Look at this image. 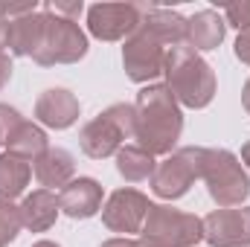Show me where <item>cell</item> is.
<instances>
[{
	"mask_svg": "<svg viewBox=\"0 0 250 247\" xmlns=\"http://www.w3.org/2000/svg\"><path fill=\"white\" fill-rule=\"evenodd\" d=\"M134 108H137V125H134L137 145L146 148L151 157L172 154L184 131V114L172 90L166 84H148L137 93Z\"/></svg>",
	"mask_w": 250,
	"mask_h": 247,
	"instance_id": "obj_1",
	"label": "cell"
},
{
	"mask_svg": "<svg viewBox=\"0 0 250 247\" xmlns=\"http://www.w3.org/2000/svg\"><path fill=\"white\" fill-rule=\"evenodd\" d=\"M166 87L178 99V105H187L192 111L207 108L215 96V73L192 47L178 44L166 53Z\"/></svg>",
	"mask_w": 250,
	"mask_h": 247,
	"instance_id": "obj_2",
	"label": "cell"
},
{
	"mask_svg": "<svg viewBox=\"0 0 250 247\" xmlns=\"http://www.w3.org/2000/svg\"><path fill=\"white\" fill-rule=\"evenodd\" d=\"M134 125H137V108L128 102H117L82 128L79 145L93 160L111 157L123 148L125 140L134 137Z\"/></svg>",
	"mask_w": 250,
	"mask_h": 247,
	"instance_id": "obj_3",
	"label": "cell"
},
{
	"mask_svg": "<svg viewBox=\"0 0 250 247\" xmlns=\"http://www.w3.org/2000/svg\"><path fill=\"white\" fill-rule=\"evenodd\" d=\"M140 239L154 247H195L204 239V221L184 209L151 204Z\"/></svg>",
	"mask_w": 250,
	"mask_h": 247,
	"instance_id": "obj_4",
	"label": "cell"
},
{
	"mask_svg": "<svg viewBox=\"0 0 250 247\" xmlns=\"http://www.w3.org/2000/svg\"><path fill=\"white\" fill-rule=\"evenodd\" d=\"M204 184L218 206H242L250 195V178L239 157L227 148H207L204 157Z\"/></svg>",
	"mask_w": 250,
	"mask_h": 247,
	"instance_id": "obj_5",
	"label": "cell"
},
{
	"mask_svg": "<svg viewBox=\"0 0 250 247\" xmlns=\"http://www.w3.org/2000/svg\"><path fill=\"white\" fill-rule=\"evenodd\" d=\"M172 47L140 18V26L125 38L123 47V67L128 73V79L137 82V84H146V82L157 79L166 67V53Z\"/></svg>",
	"mask_w": 250,
	"mask_h": 247,
	"instance_id": "obj_6",
	"label": "cell"
},
{
	"mask_svg": "<svg viewBox=\"0 0 250 247\" xmlns=\"http://www.w3.org/2000/svg\"><path fill=\"white\" fill-rule=\"evenodd\" d=\"M204 157H207V148H198V145H187V148L172 151L163 163H157V169L151 175L154 195L163 201L184 198L189 186L204 175Z\"/></svg>",
	"mask_w": 250,
	"mask_h": 247,
	"instance_id": "obj_7",
	"label": "cell"
},
{
	"mask_svg": "<svg viewBox=\"0 0 250 247\" xmlns=\"http://www.w3.org/2000/svg\"><path fill=\"white\" fill-rule=\"evenodd\" d=\"M47 15V29L41 38L38 53L32 56L35 64L41 67H53V64H76L79 59L87 56V35L79 29L76 21H67L59 15Z\"/></svg>",
	"mask_w": 250,
	"mask_h": 247,
	"instance_id": "obj_8",
	"label": "cell"
},
{
	"mask_svg": "<svg viewBox=\"0 0 250 247\" xmlns=\"http://www.w3.org/2000/svg\"><path fill=\"white\" fill-rule=\"evenodd\" d=\"M143 18L140 3H96L87 9V29L99 41H123Z\"/></svg>",
	"mask_w": 250,
	"mask_h": 247,
	"instance_id": "obj_9",
	"label": "cell"
},
{
	"mask_svg": "<svg viewBox=\"0 0 250 247\" xmlns=\"http://www.w3.org/2000/svg\"><path fill=\"white\" fill-rule=\"evenodd\" d=\"M151 201L137 192V189H117L105 206H102V224L111 233H123L125 239H131L134 233H143L146 215H148Z\"/></svg>",
	"mask_w": 250,
	"mask_h": 247,
	"instance_id": "obj_10",
	"label": "cell"
},
{
	"mask_svg": "<svg viewBox=\"0 0 250 247\" xmlns=\"http://www.w3.org/2000/svg\"><path fill=\"white\" fill-rule=\"evenodd\" d=\"M201 221L209 247H250V206H221Z\"/></svg>",
	"mask_w": 250,
	"mask_h": 247,
	"instance_id": "obj_11",
	"label": "cell"
},
{
	"mask_svg": "<svg viewBox=\"0 0 250 247\" xmlns=\"http://www.w3.org/2000/svg\"><path fill=\"white\" fill-rule=\"evenodd\" d=\"M59 206L73 221L93 218L102 209V186H99V181H93V178L70 181L64 189H59Z\"/></svg>",
	"mask_w": 250,
	"mask_h": 247,
	"instance_id": "obj_12",
	"label": "cell"
},
{
	"mask_svg": "<svg viewBox=\"0 0 250 247\" xmlns=\"http://www.w3.org/2000/svg\"><path fill=\"white\" fill-rule=\"evenodd\" d=\"M79 114H82V105L67 87H50L35 102V120L47 128H56V131L76 125Z\"/></svg>",
	"mask_w": 250,
	"mask_h": 247,
	"instance_id": "obj_13",
	"label": "cell"
},
{
	"mask_svg": "<svg viewBox=\"0 0 250 247\" xmlns=\"http://www.w3.org/2000/svg\"><path fill=\"white\" fill-rule=\"evenodd\" d=\"M59 195L53 189H35L21 201V218L29 233H47L59 218Z\"/></svg>",
	"mask_w": 250,
	"mask_h": 247,
	"instance_id": "obj_14",
	"label": "cell"
},
{
	"mask_svg": "<svg viewBox=\"0 0 250 247\" xmlns=\"http://www.w3.org/2000/svg\"><path fill=\"white\" fill-rule=\"evenodd\" d=\"M32 172H35V181L44 189H64L73 181L76 160L67 148H47L41 157L32 160Z\"/></svg>",
	"mask_w": 250,
	"mask_h": 247,
	"instance_id": "obj_15",
	"label": "cell"
},
{
	"mask_svg": "<svg viewBox=\"0 0 250 247\" xmlns=\"http://www.w3.org/2000/svg\"><path fill=\"white\" fill-rule=\"evenodd\" d=\"M47 29V15L44 12H29L15 21H9V53L12 56H35L41 47Z\"/></svg>",
	"mask_w": 250,
	"mask_h": 247,
	"instance_id": "obj_16",
	"label": "cell"
},
{
	"mask_svg": "<svg viewBox=\"0 0 250 247\" xmlns=\"http://www.w3.org/2000/svg\"><path fill=\"white\" fill-rule=\"evenodd\" d=\"M224 18L215 9H201L187 21V47H192L195 53L201 50H215L224 41Z\"/></svg>",
	"mask_w": 250,
	"mask_h": 247,
	"instance_id": "obj_17",
	"label": "cell"
},
{
	"mask_svg": "<svg viewBox=\"0 0 250 247\" xmlns=\"http://www.w3.org/2000/svg\"><path fill=\"white\" fill-rule=\"evenodd\" d=\"M29 178H32L29 160L12 151L0 154V201H15L18 195H23V189L29 186Z\"/></svg>",
	"mask_w": 250,
	"mask_h": 247,
	"instance_id": "obj_18",
	"label": "cell"
},
{
	"mask_svg": "<svg viewBox=\"0 0 250 247\" xmlns=\"http://www.w3.org/2000/svg\"><path fill=\"white\" fill-rule=\"evenodd\" d=\"M6 148L12 154L23 157V160H35V157H41L50 148V140H47V131L44 128H38L35 123H26L23 120V123L6 137Z\"/></svg>",
	"mask_w": 250,
	"mask_h": 247,
	"instance_id": "obj_19",
	"label": "cell"
},
{
	"mask_svg": "<svg viewBox=\"0 0 250 247\" xmlns=\"http://www.w3.org/2000/svg\"><path fill=\"white\" fill-rule=\"evenodd\" d=\"M154 169H157L154 157H151L146 148H140V145H123V148L117 151V172L123 175L128 184L151 181Z\"/></svg>",
	"mask_w": 250,
	"mask_h": 247,
	"instance_id": "obj_20",
	"label": "cell"
},
{
	"mask_svg": "<svg viewBox=\"0 0 250 247\" xmlns=\"http://www.w3.org/2000/svg\"><path fill=\"white\" fill-rule=\"evenodd\" d=\"M21 230H23L21 206H15L12 201H0V247H9Z\"/></svg>",
	"mask_w": 250,
	"mask_h": 247,
	"instance_id": "obj_21",
	"label": "cell"
},
{
	"mask_svg": "<svg viewBox=\"0 0 250 247\" xmlns=\"http://www.w3.org/2000/svg\"><path fill=\"white\" fill-rule=\"evenodd\" d=\"M224 18H227V23L236 26L239 32H248L250 29V0L227 3V6H224Z\"/></svg>",
	"mask_w": 250,
	"mask_h": 247,
	"instance_id": "obj_22",
	"label": "cell"
},
{
	"mask_svg": "<svg viewBox=\"0 0 250 247\" xmlns=\"http://www.w3.org/2000/svg\"><path fill=\"white\" fill-rule=\"evenodd\" d=\"M44 12L50 15H59V18H67V21H76L82 15V0H73V3H62V0H53L44 6Z\"/></svg>",
	"mask_w": 250,
	"mask_h": 247,
	"instance_id": "obj_23",
	"label": "cell"
},
{
	"mask_svg": "<svg viewBox=\"0 0 250 247\" xmlns=\"http://www.w3.org/2000/svg\"><path fill=\"white\" fill-rule=\"evenodd\" d=\"M21 123H23V117H21L12 105H0V134H3V137H9Z\"/></svg>",
	"mask_w": 250,
	"mask_h": 247,
	"instance_id": "obj_24",
	"label": "cell"
},
{
	"mask_svg": "<svg viewBox=\"0 0 250 247\" xmlns=\"http://www.w3.org/2000/svg\"><path fill=\"white\" fill-rule=\"evenodd\" d=\"M236 59L250 67V29L239 32V38H236Z\"/></svg>",
	"mask_w": 250,
	"mask_h": 247,
	"instance_id": "obj_25",
	"label": "cell"
},
{
	"mask_svg": "<svg viewBox=\"0 0 250 247\" xmlns=\"http://www.w3.org/2000/svg\"><path fill=\"white\" fill-rule=\"evenodd\" d=\"M9 79H12V56L6 50H0V90L9 84Z\"/></svg>",
	"mask_w": 250,
	"mask_h": 247,
	"instance_id": "obj_26",
	"label": "cell"
},
{
	"mask_svg": "<svg viewBox=\"0 0 250 247\" xmlns=\"http://www.w3.org/2000/svg\"><path fill=\"white\" fill-rule=\"evenodd\" d=\"M99 247H154V245H148L146 239H125V236H120V239H108Z\"/></svg>",
	"mask_w": 250,
	"mask_h": 247,
	"instance_id": "obj_27",
	"label": "cell"
},
{
	"mask_svg": "<svg viewBox=\"0 0 250 247\" xmlns=\"http://www.w3.org/2000/svg\"><path fill=\"white\" fill-rule=\"evenodd\" d=\"M9 44V18L3 15V3H0V50Z\"/></svg>",
	"mask_w": 250,
	"mask_h": 247,
	"instance_id": "obj_28",
	"label": "cell"
},
{
	"mask_svg": "<svg viewBox=\"0 0 250 247\" xmlns=\"http://www.w3.org/2000/svg\"><path fill=\"white\" fill-rule=\"evenodd\" d=\"M242 105H245V111L250 114V79L245 82V90H242Z\"/></svg>",
	"mask_w": 250,
	"mask_h": 247,
	"instance_id": "obj_29",
	"label": "cell"
},
{
	"mask_svg": "<svg viewBox=\"0 0 250 247\" xmlns=\"http://www.w3.org/2000/svg\"><path fill=\"white\" fill-rule=\"evenodd\" d=\"M242 160H245V166L250 169V143H245V148H242Z\"/></svg>",
	"mask_w": 250,
	"mask_h": 247,
	"instance_id": "obj_30",
	"label": "cell"
},
{
	"mask_svg": "<svg viewBox=\"0 0 250 247\" xmlns=\"http://www.w3.org/2000/svg\"><path fill=\"white\" fill-rule=\"evenodd\" d=\"M32 247H62V245H56V242H50V239H41V242H35Z\"/></svg>",
	"mask_w": 250,
	"mask_h": 247,
	"instance_id": "obj_31",
	"label": "cell"
},
{
	"mask_svg": "<svg viewBox=\"0 0 250 247\" xmlns=\"http://www.w3.org/2000/svg\"><path fill=\"white\" fill-rule=\"evenodd\" d=\"M3 143H6V137H3V134H0V145H3Z\"/></svg>",
	"mask_w": 250,
	"mask_h": 247,
	"instance_id": "obj_32",
	"label": "cell"
}]
</instances>
